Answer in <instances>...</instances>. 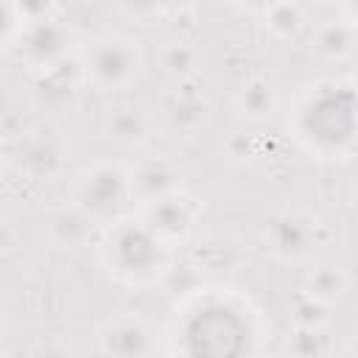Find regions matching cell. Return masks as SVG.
<instances>
[{"instance_id":"6da1fadb","label":"cell","mask_w":358,"mask_h":358,"mask_svg":"<svg viewBox=\"0 0 358 358\" xmlns=\"http://www.w3.org/2000/svg\"><path fill=\"white\" fill-rule=\"evenodd\" d=\"M263 341L260 310L232 288H196L176 308L168 327V352L249 355Z\"/></svg>"},{"instance_id":"7a4b0ae2","label":"cell","mask_w":358,"mask_h":358,"mask_svg":"<svg viewBox=\"0 0 358 358\" xmlns=\"http://www.w3.org/2000/svg\"><path fill=\"white\" fill-rule=\"evenodd\" d=\"M294 140L313 157L333 159L358 143V98L350 81H316L305 87L288 115Z\"/></svg>"},{"instance_id":"3957f363","label":"cell","mask_w":358,"mask_h":358,"mask_svg":"<svg viewBox=\"0 0 358 358\" xmlns=\"http://www.w3.org/2000/svg\"><path fill=\"white\" fill-rule=\"evenodd\" d=\"M98 257L117 282L129 288H148L171 271L173 246L134 213L101 229Z\"/></svg>"},{"instance_id":"277c9868","label":"cell","mask_w":358,"mask_h":358,"mask_svg":"<svg viewBox=\"0 0 358 358\" xmlns=\"http://www.w3.org/2000/svg\"><path fill=\"white\" fill-rule=\"evenodd\" d=\"M70 204L78 207L98 229L126 215V207L134 204L131 171L117 162H92L76 176L70 190Z\"/></svg>"},{"instance_id":"5b68a950","label":"cell","mask_w":358,"mask_h":358,"mask_svg":"<svg viewBox=\"0 0 358 358\" xmlns=\"http://www.w3.org/2000/svg\"><path fill=\"white\" fill-rule=\"evenodd\" d=\"M78 67L87 87L98 92H120L143 70V48L123 34H103L78 50Z\"/></svg>"},{"instance_id":"8992f818","label":"cell","mask_w":358,"mask_h":358,"mask_svg":"<svg viewBox=\"0 0 358 358\" xmlns=\"http://www.w3.org/2000/svg\"><path fill=\"white\" fill-rule=\"evenodd\" d=\"M324 224L319 215L302 207L277 213L263 232L266 249L280 260H308L322 246Z\"/></svg>"},{"instance_id":"52a82bcc","label":"cell","mask_w":358,"mask_h":358,"mask_svg":"<svg viewBox=\"0 0 358 358\" xmlns=\"http://www.w3.org/2000/svg\"><path fill=\"white\" fill-rule=\"evenodd\" d=\"M159 238H165L171 246L187 243L199 227L201 204L196 196H190L185 187H176L171 193H162L157 199H148L137 204L134 210Z\"/></svg>"},{"instance_id":"ba28073f","label":"cell","mask_w":358,"mask_h":358,"mask_svg":"<svg viewBox=\"0 0 358 358\" xmlns=\"http://www.w3.org/2000/svg\"><path fill=\"white\" fill-rule=\"evenodd\" d=\"M70 42H73L70 28L62 25L56 17H50V20L25 25L22 34L17 36V42L11 45V53L34 73H48L50 67H56L67 59Z\"/></svg>"},{"instance_id":"9c48e42d","label":"cell","mask_w":358,"mask_h":358,"mask_svg":"<svg viewBox=\"0 0 358 358\" xmlns=\"http://www.w3.org/2000/svg\"><path fill=\"white\" fill-rule=\"evenodd\" d=\"M95 341L98 350L106 355H151L159 350L154 327L134 313H123L101 322Z\"/></svg>"},{"instance_id":"30bf717a","label":"cell","mask_w":358,"mask_h":358,"mask_svg":"<svg viewBox=\"0 0 358 358\" xmlns=\"http://www.w3.org/2000/svg\"><path fill=\"white\" fill-rule=\"evenodd\" d=\"M64 154L67 148L59 131L36 129L20 143V171H25L31 179H48L62 168Z\"/></svg>"},{"instance_id":"8fae6325","label":"cell","mask_w":358,"mask_h":358,"mask_svg":"<svg viewBox=\"0 0 358 358\" xmlns=\"http://www.w3.org/2000/svg\"><path fill=\"white\" fill-rule=\"evenodd\" d=\"M232 109L238 112V117L249 120V123H263L268 117H274V112L280 109V92L277 84L266 76H252L246 78L235 98H232Z\"/></svg>"},{"instance_id":"7c38bea8","label":"cell","mask_w":358,"mask_h":358,"mask_svg":"<svg viewBox=\"0 0 358 358\" xmlns=\"http://www.w3.org/2000/svg\"><path fill=\"white\" fill-rule=\"evenodd\" d=\"M131 171V190H134V207L148 201V199H157L162 193H171L176 187H182L179 182V171L162 159V157H154V159H143L137 162Z\"/></svg>"},{"instance_id":"4fadbf2b","label":"cell","mask_w":358,"mask_h":358,"mask_svg":"<svg viewBox=\"0 0 358 358\" xmlns=\"http://www.w3.org/2000/svg\"><path fill=\"white\" fill-rule=\"evenodd\" d=\"M162 117L176 131H196L210 117V103L201 92H190L185 84H179L162 103Z\"/></svg>"},{"instance_id":"5bb4252c","label":"cell","mask_w":358,"mask_h":358,"mask_svg":"<svg viewBox=\"0 0 358 358\" xmlns=\"http://www.w3.org/2000/svg\"><path fill=\"white\" fill-rule=\"evenodd\" d=\"M154 129H157V117L143 106H120L106 117V137L126 148L148 143L154 137Z\"/></svg>"},{"instance_id":"9a60e30c","label":"cell","mask_w":358,"mask_h":358,"mask_svg":"<svg viewBox=\"0 0 358 358\" xmlns=\"http://www.w3.org/2000/svg\"><path fill=\"white\" fill-rule=\"evenodd\" d=\"M358 45V28H352L344 17L324 20L310 31V50L327 62H344L352 56Z\"/></svg>"},{"instance_id":"2e32d148","label":"cell","mask_w":358,"mask_h":358,"mask_svg":"<svg viewBox=\"0 0 358 358\" xmlns=\"http://www.w3.org/2000/svg\"><path fill=\"white\" fill-rule=\"evenodd\" d=\"M350 288V277L344 268H336V266H316L305 274V296L316 299V302H324V305H333L338 302Z\"/></svg>"},{"instance_id":"e0dca14e","label":"cell","mask_w":358,"mask_h":358,"mask_svg":"<svg viewBox=\"0 0 358 358\" xmlns=\"http://www.w3.org/2000/svg\"><path fill=\"white\" fill-rule=\"evenodd\" d=\"M159 64H162V70H165L168 78H173V81H179V84H187V81L199 73V67H201V53H199L190 42L173 39V42H168V45L162 48Z\"/></svg>"},{"instance_id":"ac0fdd59","label":"cell","mask_w":358,"mask_h":358,"mask_svg":"<svg viewBox=\"0 0 358 358\" xmlns=\"http://www.w3.org/2000/svg\"><path fill=\"white\" fill-rule=\"evenodd\" d=\"M266 28L274 39H294L305 28V6L299 0H282L263 14Z\"/></svg>"},{"instance_id":"d6986e66","label":"cell","mask_w":358,"mask_h":358,"mask_svg":"<svg viewBox=\"0 0 358 358\" xmlns=\"http://www.w3.org/2000/svg\"><path fill=\"white\" fill-rule=\"evenodd\" d=\"M11 6L20 14L22 25L42 22V20L56 17V0H11Z\"/></svg>"},{"instance_id":"ffe728a7","label":"cell","mask_w":358,"mask_h":358,"mask_svg":"<svg viewBox=\"0 0 358 358\" xmlns=\"http://www.w3.org/2000/svg\"><path fill=\"white\" fill-rule=\"evenodd\" d=\"M117 3H120V8H123L126 17L143 22V25H148V20H154V17L162 14L159 0H117Z\"/></svg>"},{"instance_id":"44dd1931","label":"cell","mask_w":358,"mask_h":358,"mask_svg":"<svg viewBox=\"0 0 358 358\" xmlns=\"http://www.w3.org/2000/svg\"><path fill=\"white\" fill-rule=\"evenodd\" d=\"M238 3H241L243 8H249V11H255V14H260V17H263L268 8H274V6H277V3H282V0H238Z\"/></svg>"},{"instance_id":"7402d4cb","label":"cell","mask_w":358,"mask_h":358,"mask_svg":"<svg viewBox=\"0 0 358 358\" xmlns=\"http://www.w3.org/2000/svg\"><path fill=\"white\" fill-rule=\"evenodd\" d=\"M338 3H341V17L352 28H358V0H338Z\"/></svg>"},{"instance_id":"603a6c76","label":"cell","mask_w":358,"mask_h":358,"mask_svg":"<svg viewBox=\"0 0 358 358\" xmlns=\"http://www.w3.org/2000/svg\"><path fill=\"white\" fill-rule=\"evenodd\" d=\"M190 0H159V6H162V14H171V11H179V8H185Z\"/></svg>"},{"instance_id":"cb8c5ba5","label":"cell","mask_w":358,"mask_h":358,"mask_svg":"<svg viewBox=\"0 0 358 358\" xmlns=\"http://www.w3.org/2000/svg\"><path fill=\"white\" fill-rule=\"evenodd\" d=\"M344 352H350V355H358V333L352 336V341L344 347Z\"/></svg>"},{"instance_id":"d4e9b609","label":"cell","mask_w":358,"mask_h":358,"mask_svg":"<svg viewBox=\"0 0 358 358\" xmlns=\"http://www.w3.org/2000/svg\"><path fill=\"white\" fill-rule=\"evenodd\" d=\"M350 87H352V92H355V98H358V73L350 76Z\"/></svg>"},{"instance_id":"484cf974","label":"cell","mask_w":358,"mask_h":358,"mask_svg":"<svg viewBox=\"0 0 358 358\" xmlns=\"http://www.w3.org/2000/svg\"><path fill=\"white\" fill-rule=\"evenodd\" d=\"M299 3H302V6H305V3H316V6H322V3H336V0H299Z\"/></svg>"},{"instance_id":"4316f807","label":"cell","mask_w":358,"mask_h":358,"mask_svg":"<svg viewBox=\"0 0 358 358\" xmlns=\"http://www.w3.org/2000/svg\"><path fill=\"white\" fill-rule=\"evenodd\" d=\"M352 193H355V199H358V179H355V185H352Z\"/></svg>"}]
</instances>
